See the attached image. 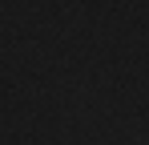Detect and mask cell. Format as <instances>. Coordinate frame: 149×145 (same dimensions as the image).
<instances>
[]
</instances>
